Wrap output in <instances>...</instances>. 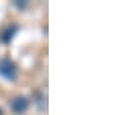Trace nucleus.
I'll return each mask as SVG.
<instances>
[{
  "label": "nucleus",
  "mask_w": 122,
  "mask_h": 115,
  "mask_svg": "<svg viewBox=\"0 0 122 115\" xmlns=\"http://www.w3.org/2000/svg\"><path fill=\"white\" fill-rule=\"evenodd\" d=\"M10 107H11L12 112H15V114H23L29 108V99L26 96H22V95L15 96L10 102Z\"/></svg>",
  "instance_id": "2"
},
{
  "label": "nucleus",
  "mask_w": 122,
  "mask_h": 115,
  "mask_svg": "<svg viewBox=\"0 0 122 115\" xmlns=\"http://www.w3.org/2000/svg\"><path fill=\"white\" fill-rule=\"evenodd\" d=\"M18 30V27L16 26H12V27H8L7 30L3 33V35H1V39L4 41V42H10V39L14 37V34L16 33Z\"/></svg>",
  "instance_id": "3"
},
{
  "label": "nucleus",
  "mask_w": 122,
  "mask_h": 115,
  "mask_svg": "<svg viewBox=\"0 0 122 115\" xmlns=\"http://www.w3.org/2000/svg\"><path fill=\"white\" fill-rule=\"evenodd\" d=\"M0 76L4 77L5 80L14 81L18 76V69L15 62L11 61L10 58H3L0 60Z\"/></svg>",
  "instance_id": "1"
},
{
  "label": "nucleus",
  "mask_w": 122,
  "mask_h": 115,
  "mask_svg": "<svg viewBox=\"0 0 122 115\" xmlns=\"http://www.w3.org/2000/svg\"><path fill=\"white\" fill-rule=\"evenodd\" d=\"M0 115H3V110L1 108H0Z\"/></svg>",
  "instance_id": "4"
}]
</instances>
